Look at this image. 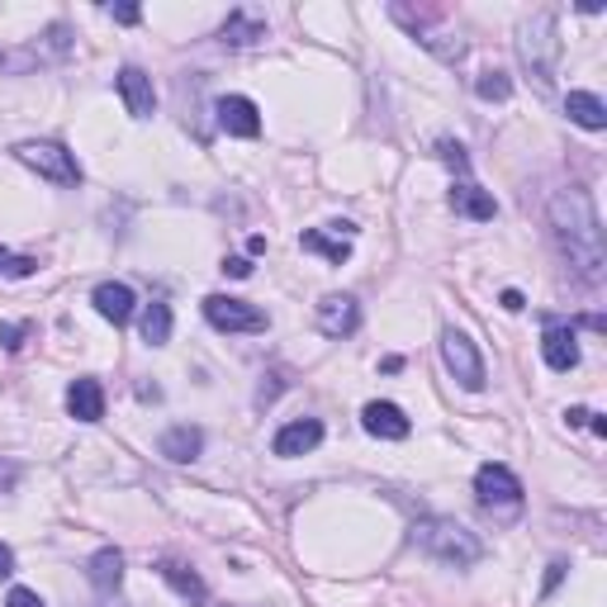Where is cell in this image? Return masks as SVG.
Returning a JSON list of instances; mask_svg holds the SVG:
<instances>
[{"label":"cell","instance_id":"obj_1","mask_svg":"<svg viewBox=\"0 0 607 607\" xmlns=\"http://www.w3.org/2000/svg\"><path fill=\"white\" fill-rule=\"evenodd\" d=\"M551 228H556V242H560V252H565L574 276L584 285H598L607 252H603V224H598V209H594V199H588V191H580V185L560 191L551 199Z\"/></svg>","mask_w":607,"mask_h":607},{"label":"cell","instance_id":"obj_2","mask_svg":"<svg viewBox=\"0 0 607 607\" xmlns=\"http://www.w3.org/2000/svg\"><path fill=\"white\" fill-rule=\"evenodd\" d=\"M413 546H423L432 560L456 565V570H470L484 560V541L474 537L470 527H460L456 517H423V523L413 527Z\"/></svg>","mask_w":607,"mask_h":607},{"label":"cell","instance_id":"obj_3","mask_svg":"<svg viewBox=\"0 0 607 607\" xmlns=\"http://www.w3.org/2000/svg\"><path fill=\"white\" fill-rule=\"evenodd\" d=\"M517 57L541 85H551L556 62H560V20L556 10H537L531 20L517 24Z\"/></svg>","mask_w":607,"mask_h":607},{"label":"cell","instance_id":"obj_4","mask_svg":"<svg viewBox=\"0 0 607 607\" xmlns=\"http://www.w3.org/2000/svg\"><path fill=\"white\" fill-rule=\"evenodd\" d=\"M14 162H24L28 171H38L43 181H53V185H77L81 181V167H77V157H71L62 142H53V138H28V142H14Z\"/></svg>","mask_w":607,"mask_h":607},{"label":"cell","instance_id":"obj_5","mask_svg":"<svg viewBox=\"0 0 607 607\" xmlns=\"http://www.w3.org/2000/svg\"><path fill=\"white\" fill-rule=\"evenodd\" d=\"M474 499H480L494 517H517L523 513V480H517L508 466L489 460V466L474 470Z\"/></svg>","mask_w":607,"mask_h":607},{"label":"cell","instance_id":"obj_6","mask_svg":"<svg viewBox=\"0 0 607 607\" xmlns=\"http://www.w3.org/2000/svg\"><path fill=\"white\" fill-rule=\"evenodd\" d=\"M442 360H446V370L456 375V385L460 389H484V356L474 352V342H470V332H460V328H446L442 332Z\"/></svg>","mask_w":607,"mask_h":607},{"label":"cell","instance_id":"obj_7","mask_svg":"<svg viewBox=\"0 0 607 607\" xmlns=\"http://www.w3.org/2000/svg\"><path fill=\"white\" fill-rule=\"evenodd\" d=\"M205 318L219 332H266V323H271L256 304L233 299V295H209L205 299Z\"/></svg>","mask_w":607,"mask_h":607},{"label":"cell","instance_id":"obj_8","mask_svg":"<svg viewBox=\"0 0 607 607\" xmlns=\"http://www.w3.org/2000/svg\"><path fill=\"white\" fill-rule=\"evenodd\" d=\"M360 427H366L370 437H380V442H403L413 432L409 413H403L399 403H385V399H375V403L360 409Z\"/></svg>","mask_w":607,"mask_h":607},{"label":"cell","instance_id":"obj_9","mask_svg":"<svg viewBox=\"0 0 607 607\" xmlns=\"http://www.w3.org/2000/svg\"><path fill=\"white\" fill-rule=\"evenodd\" d=\"M360 328V304L352 295H323L318 304V332L323 337H352Z\"/></svg>","mask_w":607,"mask_h":607},{"label":"cell","instance_id":"obj_10","mask_svg":"<svg viewBox=\"0 0 607 607\" xmlns=\"http://www.w3.org/2000/svg\"><path fill=\"white\" fill-rule=\"evenodd\" d=\"M214 114H219L224 134H233V138H256V134H262V110H256L248 95H224L219 105H214Z\"/></svg>","mask_w":607,"mask_h":607},{"label":"cell","instance_id":"obj_11","mask_svg":"<svg viewBox=\"0 0 607 607\" xmlns=\"http://www.w3.org/2000/svg\"><path fill=\"white\" fill-rule=\"evenodd\" d=\"M318 442H323V423H318V417H295V423H285V427L276 432L271 451L285 456V460H295V456H309Z\"/></svg>","mask_w":607,"mask_h":607},{"label":"cell","instance_id":"obj_12","mask_svg":"<svg viewBox=\"0 0 607 607\" xmlns=\"http://www.w3.org/2000/svg\"><path fill=\"white\" fill-rule=\"evenodd\" d=\"M119 95H124V110L134 114V119H152L157 114V91H152V77L142 67L119 71Z\"/></svg>","mask_w":607,"mask_h":607},{"label":"cell","instance_id":"obj_13","mask_svg":"<svg viewBox=\"0 0 607 607\" xmlns=\"http://www.w3.org/2000/svg\"><path fill=\"white\" fill-rule=\"evenodd\" d=\"M91 304H95V313H100V318H110L114 328H124L128 318H134V309H138V295L128 290L124 280H105V285H95Z\"/></svg>","mask_w":607,"mask_h":607},{"label":"cell","instance_id":"obj_14","mask_svg":"<svg viewBox=\"0 0 607 607\" xmlns=\"http://www.w3.org/2000/svg\"><path fill=\"white\" fill-rule=\"evenodd\" d=\"M67 413L77 417V423H100L105 417V389L91 375H81V380L67 385Z\"/></svg>","mask_w":607,"mask_h":607},{"label":"cell","instance_id":"obj_15","mask_svg":"<svg viewBox=\"0 0 607 607\" xmlns=\"http://www.w3.org/2000/svg\"><path fill=\"white\" fill-rule=\"evenodd\" d=\"M541 356H546V366H551V370H574V366H580V337H574V328H565V323L546 328Z\"/></svg>","mask_w":607,"mask_h":607},{"label":"cell","instance_id":"obj_16","mask_svg":"<svg viewBox=\"0 0 607 607\" xmlns=\"http://www.w3.org/2000/svg\"><path fill=\"white\" fill-rule=\"evenodd\" d=\"M451 209H456V214H466V219H474V224H489V219L499 214L494 195H484L470 176H456V185H451Z\"/></svg>","mask_w":607,"mask_h":607},{"label":"cell","instance_id":"obj_17","mask_svg":"<svg viewBox=\"0 0 607 607\" xmlns=\"http://www.w3.org/2000/svg\"><path fill=\"white\" fill-rule=\"evenodd\" d=\"M157 451H162L167 460H176V466H185V460H195L199 451H205V432L181 423V427H167L162 442H157Z\"/></svg>","mask_w":607,"mask_h":607},{"label":"cell","instance_id":"obj_18","mask_svg":"<svg viewBox=\"0 0 607 607\" xmlns=\"http://www.w3.org/2000/svg\"><path fill=\"white\" fill-rule=\"evenodd\" d=\"M85 574H91V584L100 588V594H114V588L124 584V556L114 551V546H105V551H95V556H91Z\"/></svg>","mask_w":607,"mask_h":607},{"label":"cell","instance_id":"obj_19","mask_svg":"<svg viewBox=\"0 0 607 607\" xmlns=\"http://www.w3.org/2000/svg\"><path fill=\"white\" fill-rule=\"evenodd\" d=\"M565 114L580 128H588V134H598V128H607V105L598 95H588V91H570L565 95Z\"/></svg>","mask_w":607,"mask_h":607},{"label":"cell","instance_id":"obj_20","mask_svg":"<svg viewBox=\"0 0 607 607\" xmlns=\"http://www.w3.org/2000/svg\"><path fill=\"white\" fill-rule=\"evenodd\" d=\"M157 574H162V580L171 584V588H176V594L185 598V603H205L209 598V588H205V580H199V574L195 570H185V565H176V560H162V565H157Z\"/></svg>","mask_w":607,"mask_h":607},{"label":"cell","instance_id":"obj_21","mask_svg":"<svg viewBox=\"0 0 607 607\" xmlns=\"http://www.w3.org/2000/svg\"><path fill=\"white\" fill-rule=\"evenodd\" d=\"M299 248H304V252L328 256L332 266H342L346 256H352V238H342V233H323V228H309V233H299Z\"/></svg>","mask_w":607,"mask_h":607},{"label":"cell","instance_id":"obj_22","mask_svg":"<svg viewBox=\"0 0 607 607\" xmlns=\"http://www.w3.org/2000/svg\"><path fill=\"white\" fill-rule=\"evenodd\" d=\"M266 38V24L256 20V14H248V10H233L224 20V43L228 48H248V43H262Z\"/></svg>","mask_w":607,"mask_h":607},{"label":"cell","instance_id":"obj_23","mask_svg":"<svg viewBox=\"0 0 607 607\" xmlns=\"http://www.w3.org/2000/svg\"><path fill=\"white\" fill-rule=\"evenodd\" d=\"M138 332H142V342H148V346H167L171 342V304L152 299L148 309H142V318H138Z\"/></svg>","mask_w":607,"mask_h":607},{"label":"cell","instance_id":"obj_24","mask_svg":"<svg viewBox=\"0 0 607 607\" xmlns=\"http://www.w3.org/2000/svg\"><path fill=\"white\" fill-rule=\"evenodd\" d=\"M474 91H480V100H508L513 95V81H508V71H484L480 81H474Z\"/></svg>","mask_w":607,"mask_h":607},{"label":"cell","instance_id":"obj_25","mask_svg":"<svg viewBox=\"0 0 607 607\" xmlns=\"http://www.w3.org/2000/svg\"><path fill=\"white\" fill-rule=\"evenodd\" d=\"M34 271H38L34 256H14V252L0 248V276L5 280H24V276H34Z\"/></svg>","mask_w":607,"mask_h":607},{"label":"cell","instance_id":"obj_26","mask_svg":"<svg viewBox=\"0 0 607 607\" xmlns=\"http://www.w3.org/2000/svg\"><path fill=\"white\" fill-rule=\"evenodd\" d=\"M24 323H0V346H5V352H20L24 346Z\"/></svg>","mask_w":607,"mask_h":607},{"label":"cell","instance_id":"obj_27","mask_svg":"<svg viewBox=\"0 0 607 607\" xmlns=\"http://www.w3.org/2000/svg\"><path fill=\"white\" fill-rule=\"evenodd\" d=\"M5 607H43V598L34 594V588H10V598Z\"/></svg>","mask_w":607,"mask_h":607},{"label":"cell","instance_id":"obj_28","mask_svg":"<svg viewBox=\"0 0 607 607\" xmlns=\"http://www.w3.org/2000/svg\"><path fill=\"white\" fill-rule=\"evenodd\" d=\"M14 484H20V466H14V460H0V494H10Z\"/></svg>","mask_w":607,"mask_h":607},{"label":"cell","instance_id":"obj_29","mask_svg":"<svg viewBox=\"0 0 607 607\" xmlns=\"http://www.w3.org/2000/svg\"><path fill=\"white\" fill-rule=\"evenodd\" d=\"M224 271H228V276H238V280H248L252 276V262H248V256H228Z\"/></svg>","mask_w":607,"mask_h":607},{"label":"cell","instance_id":"obj_30","mask_svg":"<svg viewBox=\"0 0 607 607\" xmlns=\"http://www.w3.org/2000/svg\"><path fill=\"white\" fill-rule=\"evenodd\" d=\"M110 20H119V24H138V20H142V10H138V5H110Z\"/></svg>","mask_w":607,"mask_h":607},{"label":"cell","instance_id":"obj_31","mask_svg":"<svg viewBox=\"0 0 607 607\" xmlns=\"http://www.w3.org/2000/svg\"><path fill=\"white\" fill-rule=\"evenodd\" d=\"M10 574H14V551L0 541V580H10Z\"/></svg>","mask_w":607,"mask_h":607},{"label":"cell","instance_id":"obj_32","mask_svg":"<svg viewBox=\"0 0 607 607\" xmlns=\"http://www.w3.org/2000/svg\"><path fill=\"white\" fill-rule=\"evenodd\" d=\"M503 309H508V313H517V309H527V299L517 295V290H503Z\"/></svg>","mask_w":607,"mask_h":607},{"label":"cell","instance_id":"obj_33","mask_svg":"<svg viewBox=\"0 0 607 607\" xmlns=\"http://www.w3.org/2000/svg\"><path fill=\"white\" fill-rule=\"evenodd\" d=\"M560 574H565V560H556V565H551V574H546V594H551V588L560 584Z\"/></svg>","mask_w":607,"mask_h":607},{"label":"cell","instance_id":"obj_34","mask_svg":"<svg viewBox=\"0 0 607 607\" xmlns=\"http://www.w3.org/2000/svg\"><path fill=\"white\" fill-rule=\"evenodd\" d=\"M565 417H570V423H574V427H584V423H588V409H570Z\"/></svg>","mask_w":607,"mask_h":607}]
</instances>
